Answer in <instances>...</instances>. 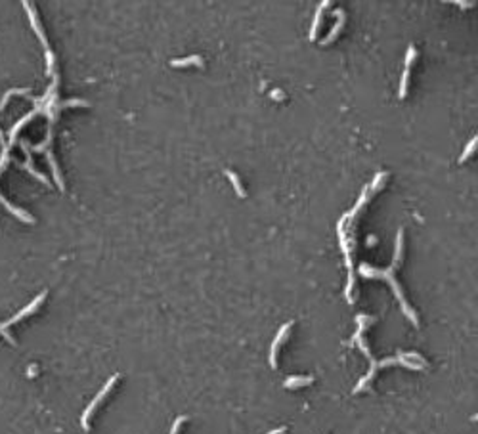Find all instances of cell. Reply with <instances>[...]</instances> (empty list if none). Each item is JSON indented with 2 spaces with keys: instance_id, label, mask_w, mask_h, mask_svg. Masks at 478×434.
Masks as SVG:
<instances>
[{
  "instance_id": "9",
  "label": "cell",
  "mask_w": 478,
  "mask_h": 434,
  "mask_svg": "<svg viewBox=\"0 0 478 434\" xmlns=\"http://www.w3.org/2000/svg\"><path fill=\"white\" fill-rule=\"evenodd\" d=\"M312 377H289L285 379L287 388H297V386H304V384H312Z\"/></svg>"
},
{
  "instance_id": "19",
  "label": "cell",
  "mask_w": 478,
  "mask_h": 434,
  "mask_svg": "<svg viewBox=\"0 0 478 434\" xmlns=\"http://www.w3.org/2000/svg\"><path fill=\"white\" fill-rule=\"evenodd\" d=\"M283 431H285V429L281 427V429H276V431H272V433H268V434H283Z\"/></svg>"
},
{
  "instance_id": "16",
  "label": "cell",
  "mask_w": 478,
  "mask_h": 434,
  "mask_svg": "<svg viewBox=\"0 0 478 434\" xmlns=\"http://www.w3.org/2000/svg\"><path fill=\"white\" fill-rule=\"evenodd\" d=\"M415 58H417V52H415L413 46H410V48H408V56H406V69L412 67V63H413Z\"/></svg>"
},
{
  "instance_id": "11",
  "label": "cell",
  "mask_w": 478,
  "mask_h": 434,
  "mask_svg": "<svg viewBox=\"0 0 478 434\" xmlns=\"http://www.w3.org/2000/svg\"><path fill=\"white\" fill-rule=\"evenodd\" d=\"M402 250H404V230L398 232V237H396V250H394V262L392 264H398L402 260Z\"/></svg>"
},
{
  "instance_id": "4",
  "label": "cell",
  "mask_w": 478,
  "mask_h": 434,
  "mask_svg": "<svg viewBox=\"0 0 478 434\" xmlns=\"http://www.w3.org/2000/svg\"><path fill=\"white\" fill-rule=\"evenodd\" d=\"M117 381H119V375H113V377H111V379H109V381H107V383L103 384V388H101V390H99V392L96 394V398L92 400V402H90V405H88V407L84 409V413H82V429H84V431H88V429H90V417H92V413L96 411V407H98L99 403L105 400V396L109 394V390L113 388V384H115Z\"/></svg>"
},
{
  "instance_id": "6",
  "label": "cell",
  "mask_w": 478,
  "mask_h": 434,
  "mask_svg": "<svg viewBox=\"0 0 478 434\" xmlns=\"http://www.w3.org/2000/svg\"><path fill=\"white\" fill-rule=\"evenodd\" d=\"M335 16L339 17V21L335 23V27L331 29V33L327 34V38H323V42H321V44H329V42H333V40L337 38V34L343 31V27H345V12H343V10H335Z\"/></svg>"
},
{
  "instance_id": "18",
  "label": "cell",
  "mask_w": 478,
  "mask_h": 434,
  "mask_svg": "<svg viewBox=\"0 0 478 434\" xmlns=\"http://www.w3.org/2000/svg\"><path fill=\"white\" fill-rule=\"evenodd\" d=\"M270 96H272V98H276L278 101H280V100H283V92H281V90H274V92L270 94Z\"/></svg>"
},
{
  "instance_id": "12",
  "label": "cell",
  "mask_w": 478,
  "mask_h": 434,
  "mask_svg": "<svg viewBox=\"0 0 478 434\" xmlns=\"http://www.w3.org/2000/svg\"><path fill=\"white\" fill-rule=\"evenodd\" d=\"M226 176L231 180V184H233V187H235V193H237L239 197H245V191H243V186H241V182H239L237 174H235L233 170H226Z\"/></svg>"
},
{
  "instance_id": "7",
  "label": "cell",
  "mask_w": 478,
  "mask_h": 434,
  "mask_svg": "<svg viewBox=\"0 0 478 434\" xmlns=\"http://www.w3.org/2000/svg\"><path fill=\"white\" fill-rule=\"evenodd\" d=\"M329 4H331V2H329V0H325V2H321V4L318 6L316 16H314V23H312V31H310V40H316V33H318L319 21H321V14H323V10H325Z\"/></svg>"
},
{
  "instance_id": "3",
  "label": "cell",
  "mask_w": 478,
  "mask_h": 434,
  "mask_svg": "<svg viewBox=\"0 0 478 434\" xmlns=\"http://www.w3.org/2000/svg\"><path fill=\"white\" fill-rule=\"evenodd\" d=\"M345 218H341V222H339V226H337V230H339V241H341V249H343V252H345V262H346V268H348V283H346V291H345V295H346V300L352 302L354 299H352V287H354V268H352V256H350V247H348V239H346V232H345Z\"/></svg>"
},
{
  "instance_id": "5",
  "label": "cell",
  "mask_w": 478,
  "mask_h": 434,
  "mask_svg": "<svg viewBox=\"0 0 478 434\" xmlns=\"http://www.w3.org/2000/svg\"><path fill=\"white\" fill-rule=\"evenodd\" d=\"M291 325H293V323H285V325H281V329L278 331L276 339H274V342H272V348H270V366H272L274 369L278 367V350H280L281 342L285 341V337L289 335V329H291Z\"/></svg>"
},
{
  "instance_id": "17",
  "label": "cell",
  "mask_w": 478,
  "mask_h": 434,
  "mask_svg": "<svg viewBox=\"0 0 478 434\" xmlns=\"http://www.w3.org/2000/svg\"><path fill=\"white\" fill-rule=\"evenodd\" d=\"M186 421V417L182 415V417H178L176 421H174V425H172V429H170V434H178V431H180V425Z\"/></svg>"
},
{
  "instance_id": "1",
  "label": "cell",
  "mask_w": 478,
  "mask_h": 434,
  "mask_svg": "<svg viewBox=\"0 0 478 434\" xmlns=\"http://www.w3.org/2000/svg\"><path fill=\"white\" fill-rule=\"evenodd\" d=\"M394 268H396V264H392L390 268H386V270H377V268H373V266H369V264H362L360 266V276L362 278H382V279H386L388 283H390V287H392V291L396 293V299L400 300V304H402V310H404V314L412 319V323H413L415 327L419 325V319H417V316H415V312L410 308V304L406 302V299H404V293H402V289H400V285H398V281H396V278L392 276L394 274Z\"/></svg>"
},
{
  "instance_id": "15",
  "label": "cell",
  "mask_w": 478,
  "mask_h": 434,
  "mask_svg": "<svg viewBox=\"0 0 478 434\" xmlns=\"http://www.w3.org/2000/svg\"><path fill=\"white\" fill-rule=\"evenodd\" d=\"M384 176H386V172H379V174H375V180H373V184L371 186H367V189H369V193H373L377 187H379V184H381L382 180H384Z\"/></svg>"
},
{
  "instance_id": "14",
  "label": "cell",
  "mask_w": 478,
  "mask_h": 434,
  "mask_svg": "<svg viewBox=\"0 0 478 434\" xmlns=\"http://www.w3.org/2000/svg\"><path fill=\"white\" fill-rule=\"evenodd\" d=\"M408 83H410V69L404 71L402 75V83H400V98H406V92H408Z\"/></svg>"
},
{
  "instance_id": "8",
  "label": "cell",
  "mask_w": 478,
  "mask_h": 434,
  "mask_svg": "<svg viewBox=\"0 0 478 434\" xmlns=\"http://www.w3.org/2000/svg\"><path fill=\"white\" fill-rule=\"evenodd\" d=\"M367 197H369V189H367V186H365V187H363V191H362V195H360V199H358V203L354 205V209H352L348 215H345L343 218H345V220H352V218H354L356 215H358V213H360V209H362V207L365 205Z\"/></svg>"
},
{
  "instance_id": "10",
  "label": "cell",
  "mask_w": 478,
  "mask_h": 434,
  "mask_svg": "<svg viewBox=\"0 0 478 434\" xmlns=\"http://www.w3.org/2000/svg\"><path fill=\"white\" fill-rule=\"evenodd\" d=\"M172 67H188V65H203V60L199 56H190V58H184V60H172L170 62Z\"/></svg>"
},
{
  "instance_id": "13",
  "label": "cell",
  "mask_w": 478,
  "mask_h": 434,
  "mask_svg": "<svg viewBox=\"0 0 478 434\" xmlns=\"http://www.w3.org/2000/svg\"><path fill=\"white\" fill-rule=\"evenodd\" d=\"M477 144H478V138L475 136V138H473V140H471V142L467 144V148H465L463 155H461V159H459V163H465V161H467L469 157L475 153V150H477Z\"/></svg>"
},
{
  "instance_id": "2",
  "label": "cell",
  "mask_w": 478,
  "mask_h": 434,
  "mask_svg": "<svg viewBox=\"0 0 478 434\" xmlns=\"http://www.w3.org/2000/svg\"><path fill=\"white\" fill-rule=\"evenodd\" d=\"M371 360V367H369V371H367V375L356 384V388H354V392H360L362 388H365L367 386V383L375 377V373H377V369L379 367H386V366H396V364H400V366H404V367H410V369H423L425 366H421V364H412L410 360H406V356L404 354H400L398 358H386V360H382V362H377V360H373V356L369 358Z\"/></svg>"
}]
</instances>
